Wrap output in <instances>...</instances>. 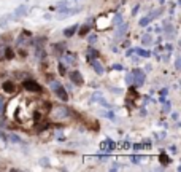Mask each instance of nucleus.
<instances>
[{
	"mask_svg": "<svg viewBox=\"0 0 181 172\" xmlns=\"http://www.w3.org/2000/svg\"><path fill=\"white\" fill-rule=\"evenodd\" d=\"M51 89L54 91V94L57 96L60 100H64V102H65V100H68V94H67L65 88H64L62 85H60L59 81H56V80H54V81H51Z\"/></svg>",
	"mask_w": 181,
	"mask_h": 172,
	"instance_id": "nucleus-1",
	"label": "nucleus"
},
{
	"mask_svg": "<svg viewBox=\"0 0 181 172\" xmlns=\"http://www.w3.org/2000/svg\"><path fill=\"white\" fill-rule=\"evenodd\" d=\"M53 115L54 118L62 120V118H70L73 113H72V109H68V107H56L53 110Z\"/></svg>",
	"mask_w": 181,
	"mask_h": 172,
	"instance_id": "nucleus-2",
	"label": "nucleus"
},
{
	"mask_svg": "<svg viewBox=\"0 0 181 172\" xmlns=\"http://www.w3.org/2000/svg\"><path fill=\"white\" fill-rule=\"evenodd\" d=\"M22 86H24V89L29 91V92H41L43 91L41 85H38L35 80H26L24 83H22Z\"/></svg>",
	"mask_w": 181,
	"mask_h": 172,
	"instance_id": "nucleus-3",
	"label": "nucleus"
},
{
	"mask_svg": "<svg viewBox=\"0 0 181 172\" xmlns=\"http://www.w3.org/2000/svg\"><path fill=\"white\" fill-rule=\"evenodd\" d=\"M132 75H133V85L135 86H141L143 83H145V73H143V70L135 69V70L132 72Z\"/></svg>",
	"mask_w": 181,
	"mask_h": 172,
	"instance_id": "nucleus-4",
	"label": "nucleus"
},
{
	"mask_svg": "<svg viewBox=\"0 0 181 172\" xmlns=\"http://www.w3.org/2000/svg\"><path fill=\"white\" fill-rule=\"evenodd\" d=\"M70 80L75 85H84V77L81 75L80 70H72L70 72Z\"/></svg>",
	"mask_w": 181,
	"mask_h": 172,
	"instance_id": "nucleus-5",
	"label": "nucleus"
},
{
	"mask_svg": "<svg viewBox=\"0 0 181 172\" xmlns=\"http://www.w3.org/2000/svg\"><path fill=\"white\" fill-rule=\"evenodd\" d=\"M57 10H59V18H67V16H72V15H75V13L81 11V7L80 8H75V10H70L68 7H65V8H57Z\"/></svg>",
	"mask_w": 181,
	"mask_h": 172,
	"instance_id": "nucleus-6",
	"label": "nucleus"
},
{
	"mask_svg": "<svg viewBox=\"0 0 181 172\" xmlns=\"http://www.w3.org/2000/svg\"><path fill=\"white\" fill-rule=\"evenodd\" d=\"M127 29H129V24H127V22H121V24L118 26V32H116V37H114V38H116V40H121L124 35H126Z\"/></svg>",
	"mask_w": 181,
	"mask_h": 172,
	"instance_id": "nucleus-7",
	"label": "nucleus"
},
{
	"mask_svg": "<svg viewBox=\"0 0 181 172\" xmlns=\"http://www.w3.org/2000/svg\"><path fill=\"white\" fill-rule=\"evenodd\" d=\"M27 11H29V8H27L26 5H21V7H18L16 10H15V13H13V18H15V19H19V18H22V16L27 15Z\"/></svg>",
	"mask_w": 181,
	"mask_h": 172,
	"instance_id": "nucleus-8",
	"label": "nucleus"
},
{
	"mask_svg": "<svg viewBox=\"0 0 181 172\" xmlns=\"http://www.w3.org/2000/svg\"><path fill=\"white\" fill-rule=\"evenodd\" d=\"M91 66H92V69L95 70L97 75H103L105 69H103V66H102L99 61H97V58H95V59H91Z\"/></svg>",
	"mask_w": 181,
	"mask_h": 172,
	"instance_id": "nucleus-9",
	"label": "nucleus"
},
{
	"mask_svg": "<svg viewBox=\"0 0 181 172\" xmlns=\"http://www.w3.org/2000/svg\"><path fill=\"white\" fill-rule=\"evenodd\" d=\"M2 89L3 92H8V94H13L16 91V85L13 81H3L2 83Z\"/></svg>",
	"mask_w": 181,
	"mask_h": 172,
	"instance_id": "nucleus-10",
	"label": "nucleus"
},
{
	"mask_svg": "<svg viewBox=\"0 0 181 172\" xmlns=\"http://www.w3.org/2000/svg\"><path fill=\"white\" fill-rule=\"evenodd\" d=\"M91 29H92V24H91V19L86 22V24H83L81 27H80V30H78V35L80 37H84V35H87L91 32Z\"/></svg>",
	"mask_w": 181,
	"mask_h": 172,
	"instance_id": "nucleus-11",
	"label": "nucleus"
},
{
	"mask_svg": "<svg viewBox=\"0 0 181 172\" xmlns=\"http://www.w3.org/2000/svg\"><path fill=\"white\" fill-rule=\"evenodd\" d=\"M78 30V26L76 24H73V26H70V27H67V29H64V35L67 37H72V35H75V32Z\"/></svg>",
	"mask_w": 181,
	"mask_h": 172,
	"instance_id": "nucleus-12",
	"label": "nucleus"
},
{
	"mask_svg": "<svg viewBox=\"0 0 181 172\" xmlns=\"http://www.w3.org/2000/svg\"><path fill=\"white\" fill-rule=\"evenodd\" d=\"M35 58L38 59V61H43V59L46 58V53H45L43 46H37V51H35Z\"/></svg>",
	"mask_w": 181,
	"mask_h": 172,
	"instance_id": "nucleus-13",
	"label": "nucleus"
},
{
	"mask_svg": "<svg viewBox=\"0 0 181 172\" xmlns=\"http://www.w3.org/2000/svg\"><path fill=\"white\" fill-rule=\"evenodd\" d=\"M159 161H160L164 166H169L170 162H171V158H170L169 155H167V153H164V151H162L160 155H159Z\"/></svg>",
	"mask_w": 181,
	"mask_h": 172,
	"instance_id": "nucleus-14",
	"label": "nucleus"
},
{
	"mask_svg": "<svg viewBox=\"0 0 181 172\" xmlns=\"http://www.w3.org/2000/svg\"><path fill=\"white\" fill-rule=\"evenodd\" d=\"M51 126V124L48 123V121H38L37 123V132H43V131H46Z\"/></svg>",
	"mask_w": 181,
	"mask_h": 172,
	"instance_id": "nucleus-15",
	"label": "nucleus"
},
{
	"mask_svg": "<svg viewBox=\"0 0 181 172\" xmlns=\"http://www.w3.org/2000/svg\"><path fill=\"white\" fill-rule=\"evenodd\" d=\"M114 148V142L113 140H110V139H106V140L102 143V150H108V151H111Z\"/></svg>",
	"mask_w": 181,
	"mask_h": 172,
	"instance_id": "nucleus-16",
	"label": "nucleus"
},
{
	"mask_svg": "<svg viewBox=\"0 0 181 172\" xmlns=\"http://www.w3.org/2000/svg\"><path fill=\"white\" fill-rule=\"evenodd\" d=\"M5 59H8V61H10V59H13L15 58V51H13V48H10V46H5Z\"/></svg>",
	"mask_w": 181,
	"mask_h": 172,
	"instance_id": "nucleus-17",
	"label": "nucleus"
},
{
	"mask_svg": "<svg viewBox=\"0 0 181 172\" xmlns=\"http://www.w3.org/2000/svg\"><path fill=\"white\" fill-rule=\"evenodd\" d=\"M64 51H65V46H64L62 43H57V45H54V53H56V54H62Z\"/></svg>",
	"mask_w": 181,
	"mask_h": 172,
	"instance_id": "nucleus-18",
	"label": "nucleus"
},
{
	"mask_svg": "<svg viewBox=\"0 0 181 172\" xmlns=\"http://www.w3.org/2000/svg\"><path fill=\"white\" fill-rule=\"evenodd\" d=\"M97 56H99V53H97V49H94V48H89V51H87V59H95Z\"/></svg>",
	"mask_w": 181,
	"mask_h": 172,
	"instance_id": "nucleus-19",
	"label": "nucleus"
},
{
	"mask_svg": "<svg viewBox=\"0 0 181 172\" xmlns=\"http://www.w3.org/2000/svg\"><path fill=\"white\" fill-rule=\"evenodd\" d=\"M149 21H151V16H145V18H141V19H140L138 24H140L141 27H146L148 24H149Z\"/></svg>",
	"mask_w": 181,
	"mask_h": 172,
	"instance_id": "nucleus-20",
	"label": "nucleus"
},
{
	"mask_svg": "<svg viewBox=\"0 0 181 172\" xmlns=\"http://www.w3.org/2000/svg\"><path fill=\"white\" fill-rule=\"evenodd\" d=\"M10 15H7V16H3L2 18V19H0V27H2V29H3V27H5L7 24H8V21H10Z\"/></svg>",
	"mask_w": 181,
	"mask_h": 172,
	"instance_id": "nucleus-21",
	"label": "nucleus"
},
{
	"mask_svg": "<svg viewBox=\"0 0 181 172\" xmlns=\"http://www.w3.org/2000/svg\"><path fill=\"white\" fill-rule=\"evenodd\" d=\"M100 99H102V94H100V92H94V94H92V97H91V102H100Z\"/></svg>",
	"mask_w": 181,
	"mask_h": 172,
	"instance_id": "nucleus-22",
	"label": "nucleus"
},
{
	"mask_svg": "<svg viewBox=\"0 0 181 172\" xmlns=\"http://www.w3.org/2000/svg\"><path fill=\"white\" fill-rule=\"evenodd\" d=\"M57 70H59V73H60V75H65V73H67V67L64 66L62 62H60L59 66H57Z\"/></svg>",
	"mask_w": 181,
	"mask_h": 172,
	"instance_id": "nucleus-23",
	"label": "nucleus"
},
{
	"mask_svg": "<svg viewBox=\"0 0 181 172\" xmlns=\"http://www.w3.org/2000/svg\"><path fill=\"white\" fill-rule=\"evenodd\" d=\"M141 41H143V45H149L151 43V35L145 34V35H143V38H141Z\"/></svg>",
	"mask_w": 181,
	"mask_h": 172,
	"instance_id": "nucleus-24",
	"label": "nucleus"
},
{
	"mask_svg": "<svg viewBox=\"0 0 181 172\" xmlns=\"http://www.w3.org/2000/svg\"><path fill=\"white\" fill-rule=\"evenodd\" d=\"M121 22H122V15H121V13H119V15H116V16H114V21H113V24H114V26H119Z\"/></svg>",
	"mask_w": 181,
	"mask_h": 172,
	"instance_id": "nucleus-25",
	"label": "nucleus"
},
{
	"mask_svg": "<svg viewBox=\"0 0 181 172\" xmlns=\"http://www.w3.org/2000/svg\"><path fill=\"white\" fill-rule=\"evenodd\" d=\"M126 83L129 86L133 85V75H132V73H127V75H126Z\"/></svg>",
	"mask_w": 181,
	"mask_h": 172,
	"instance_id": "nucleus-26",
	"label": "nucleus"
},
{
	"mask_svg": "<svg viewBox=\"0 0 181 172\" xmlns=\"http://www.w3.org/2000/svg\"><path fill=\"white\" fill-rule=\"evenodd\" d=\"M137 53L140 56H143V58H149V56H151V53H149V51H146V49H137Z\"/></svg>",
	"mask_w": 181,
	"mask_h": 172,
	"instance_id": "nucleus-27",
	"label": "nucleus"
},
{
	"mask_svg": "<svg viewBox=\"0 0 181 172\" xmlns=\"http://www.w3.org/2000/svg\"><path fill=\"white\" fill-rule=\"evenodd\" d=\"M130 159H132V162H135V164H138V162H140L143 158L141 156H137V155H133V156H130Z\"/></svg>",
	"mask_w": 181,
	"mask_h": 172,
	"instance_id": "nucleus-28",
	"label": "nucleus"
},
{
	"mask_svg": "<svg viewBox=\"0 0 181 172\" xmlns=\"http://www.w3.org/2000/svg\"><path fill=\"white\" fill-rule=\"evenodd\" d=\"M10 140H11V142H18V143H21V139L18 137V136H15V134H11V136H10Z\"/></svg>",
	"mask_w": 181,
	"mask_h": 172,
	"instance_id": "nucleus-29",
	"label": "nucleus"
},
{
	"mask_svg": "<svg viewBox=\"0 0 181 172\" xmlns=\"http://www.w3.org/2000/svg\"><path fill=\"white\" fill-rule=\"evenodd\" d=\"M3 54H5V46L0 45V61H2V59H5V56H3Z\"/></svg>",
	"mask_w": 181,
	"mask_h": 172,
	"instance_id": "nucleus-30",
	"label": "nucleus"
},
{
	"mask_svg": "<svg viewBox=\"0 0 181 172\" xmlns=\"http://www.w3.org/2000/svg\"><path fill=\"white\" fill-rule=\"evenodd\" d=\"M102 115H103V117H106V118H114V115L113 113H111V111H102Z\"/></svg>",
	"mask_w": 181,
	"mask_h": 172,
	"instance_id": "nucleus-31",
	"label": "nucleus"
},
{
	"mask_svg": "<svg viewBox=\"0 0 181 172\" xmlns=\"http://www.w3.org/2000/svg\"><path fill=\"white\" fill-rule=\"evenodd\" d=\"M175 67H176V70H180V67H181V61H180V58H176V61H175Z\"/></svg>",
	"mask_w": 181,
	"mask_h": 172,
	"instance_id": "nucleus-32",
	"label": "nucleus"
},
{
	"mask_svg": "<svg viewBox=\"0 0 181 172\" xmlns=\"http://www.w3.org/2000/svg\"><path fill=\"white\" fill-rule=\"evenodd\" d=\"M113 69H114V70H122V66H121V64H114V66H113Z\"/></svg>",
	"mask_w": 181,
	"mask_h": 172,
	"instance_id": "nucleus-33",
	"label": "nucleus"
},
{
	"mask_svg": "<svg viewBox=\"0 0 181 172\" xmlns=\"http://www.w3.org/2000/svg\"><path fill=\"white\" fill-rule=\"evenodd\" d=\"M141 147H143L141 143H135V145H133V150H137V151H138V150H141Z\"/></svg>",
	"mask_w": 181,
	"mask_h": 172,
	"instance_id": "nucleus-34",
	"label": "nucleus"
},
{
	"mask_svg": "<svg viewBox=\"0 0 181 172\" xmlns=\"http://www.w3.org/2000/svg\"><path fill=\"white\" fill-rule=\"evenodd\" d=\"M65 62H67V64H73V61H72V56H65Z\"/></svg>",
	"mask_w": 181,
	"mask_h": 172,
	"instance_id": "nucleus-35",
	"label": "nucleus"
},
{
	"mask_svg": "<svg viewBox=\"0 0 181 172\" xmlns=\"http://www.w3.org/2000/svg\"><path fill=\"white\" fill-rule=\"evenodd\" d=\"M170 102H167V104H165V107H164V111H170Z\"/></svg>",
	"mask_w": 181,
	"mask_h": 172,
	"instance_id": "nucleus-36",
	"label": "nucleus"
},
{
	"mask_svg": "<svg viewBox=\"0 0 181 172\" xmlns=\"http://www.w3.org/2000/svg\"><path fill=\"white\" fill-rule=\"evenodd\" d=\"M40 162H43V164H45L46 167H49V162H48V159H46V158H43V159H41Z\"/></svg>",
	"mask_w": 181,
	"mask_h": 172,
	"instance_id": "nucleus-37",
	"label": "nucleus"
},
{
	"mask_svg": "<svg viewBox=\"0 0 181 172\" xmlns=\"http://www.w3.org/2000/svg\"><path fill=\"white\" fill-rule=\"evenodd\" d=\"M95 40H97V37H95V35H91V37H89V41H91V43H94Z\"/></svg>",
	"mask_w": 181,
	"mask_h": 172,
	"instance_id": "nucleus-38",
	"label": "nucleus"
},
{
	"mask_svg": "<svg viewBox=\"0 0 181 172\" xmlns=\"http://www.w3.org/2000/svg\"><path fill=\"white\" fill-rule=\"evenodd\" d=\"M2 111H3V99L0 97V113H2Z\"/></svg>",
	"mask_w": 181,
	"mask_h": 172,
	"instance_id": "nucleus-39",
	"label": "nucleus"
},
{
	"mask_svg": "<svg viewBox=\"0 0 181 172\" xmlns=\"http://www.w3.org/2000/svg\"><path fill=\"white\" fill-rule=\"evenodd\" d=\"M138 10H140V7H135V8H133V11H132V15H137V13H138Z\"/></svg>",
	"mask_w": 181,
	"mask_h": 172,
	"instance_id": "nucleus-40",
	"label": "nucleus"
},
{
	"mask_svg": "<svg viewBox=\"0 0 181 172\" xmlns=\"http://www.w3.org/2000/svg\"><path fill=\"white\" fill-rule=\"evenodd\" d=\"M0 139H3V140H7V139H8V137H7V136H5V134H3L2 131H0Z\"/></svg>",
	"mask_w": 181,
	"mask_h": 172,
	"instance_id": "nucleus-41",
	"label": "nucleus"
},
{
	"mask_svg": "<svg viewBox=\"0 0 181 172\" xmlns=\"http://www.w3.org/2000/svg\"><path fill=\"white\" fill-rule=\"evenodd\" d=\"M167 92H169V89H162V91H160V94H162V96H165Z\"/></svg>",
	"mask_w": 181,
	"mask_h": 172,
	"instance_id": "nucleus-42",
	"label": "nucleus"
},
{
	"mask_svg": "<svg viewBox=\"0 0 181 172\" xmlns=\"http://www.w3.org/2000/svg\"><path fill=\"white\" fill-rule=\"evenodd\" d=\"M170 150H171V153H176L178 150H176V147H170Z\"/></svg>",
	"mask_w": 181,
	"mask_h": 172,
	"instance_id": "nucleus-43",
	"label": "nucleus"
},
{
	"mask_svg": "<svg viewBox=\"0 0 181 172\" xmlns=\"http://www.w3.org/2000/svg\"><path fill=\"white\" fill-rule=\"evenodd\" d=\"M76 2H78V0H76Z\"/></svg>",
	"mask_w": 181,
	"mask_h": 172,
	"instance_id": "nucleus-44",
	"label": "nucleus"
}]
</instances>
